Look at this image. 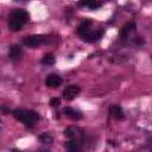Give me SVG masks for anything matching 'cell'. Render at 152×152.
<instances>
[{"mask_svg": "<svg viewBox=\"0 0 152 152\" xmlns=\"http://www.w3.org/2000/svg\"><path fill=\"white\" fill-rule=\"evenodd\" d=\"M134 31H135V23L134 21H128L120 28L119 37H120L121 40H127L128 37L131 36V33H133Z\"/></svg>", "mask_w": 152, "mask_h": 152, "instance_id": "7", "label": "cell"}, {"mask_svg": "<svg viewBox=\"0 0 152 152\" xmlns=\"http://www.w3.org/2000/svg\"><path fill=\"white\" fill-rule=\"evenodd\" d=\"M64 135L72 141L78 142L80 145H82V147H91V145L94 144V139L91 135H89L86 129L80 128V127H74V126H69L68 128L64 129Z\"/></svg>", "mask_w": 152, "mask_h": 152, "instance_id": "1", "label": "cell"}, {"mask_svg": "<svg viewBox=\"0 0 152 152\" xmlns=\"http://www.w3.org/2000/svg\"><path fill=\"white\" fill-rule=\"evenodd\" d=\"M49 40H50V38L46 34H31V36L25 37L24 40H23V43H24L25 46L37 48V46H40L43 44L49 43Z\"/></svg>", "mask_w": 152, "mask_h": 152, "instance_id": "5", "label": "cell"}, {"mask_svg": "<svg viewBox=\"0 0 152 152\" xmlns=\"http://www.w3.org/2000/svg\"><path fill=\"white\" fill-rule=\"evenodd\" d=\"M15 120L23 122L26 126H33L40 120V115L31 109H15L12 112Z\"/></svg>", "mask_w": 152, "mask_h": 152, "instance_id": "4", "label": "cell"}, {"mask_svg": "<svg viewBox=\"0 0 152 152\" xmlns=\"http://www.w3.org/2000/svg\"><path fill=\"white\" fill-rule=\"evenodd\" d=\"M108 112H109L110 116L115 120H124L125 119V113L119 104H110L108 108Z\"/></svg>", "mask_w": 152, "mask_h": 152, "instance_id": "10", "label": "cell"}, {"mask_svg": "<svg viewBox=\"0 0 152 152\" xmlns=\"http://www.w3.org/2000/svg\"><path fill=\"white\" fill-rule=\"evenodd\" d=\"M50 106L56 108V107H59L61 106V99L59 97H51L50 99Z\"/></svg>", "mask_w": 152, "mask_h": 152, "instance_id": "16", "label": "cell"}, {"mask_svg": "<svg viewBox=\"0 0 152 152\" xmlns=\"http://www.w3.org/2000/svg\"><path fill=\"white\" fill-rule=\"evenodd\" d=\"M38 139H39V140H40V142H43V144H51V142L53 141L52 135H51L50 133H48V132L42 133V134L38 137Z\"/></svg>", "mask_w": 152, "mask_h": 152, "instance_id": "15", "label": "cell"}, {"mask_svg": "<svg viewBox=\"0 0 152 152\" xmlns=\"http://www.w3.org/2000/svg\"><path fill=\"white\" fill-rule=\"evenodd\" d=\"M77 34L88 43H93L96 40H100L103 36V30H96L93 28V23L90 20L82 21L77 27Z\"/></svg>", "mask_w": 152, "mask_h": 152, "instance_id": "2", "label": "cell"}, {"mask_svg": "<svg viewBox=\"0 0 152 152\" xmlns=\"http://www.w3.org/2000/svg\"><path fill=\"white\" fill-rule=\"evenodd\" d=\"M24 55V51H23V48L18 44H14L8 50V58L12 61V62H18Z\"/></svg>", "mask_w": 152, "mask_h": 152, "instance_id": "8", "label": "cell"}, {"mask_svg": "<svg viewBox=\"0 0 152 152\" xmlns=\"http://www.w3.org/2000/svg\"><path fill=\"white\" fill-rule=\"evenodd\" d=\"M56 59H55V56L52 53H46L42 58V64H44V65H53Z\"/></svg>", "mask_w": 152, "mask_h": 152, "instance_id": "14", "label": "cell"}, {"mask_svg": "<svg viewBox=\"0 0 152 152\" xmlns=\"http://www.w3.org/2000/svg\"><path fill=\"white\" fill-rule=\"evenodd\" d=\"M12 152H21V151H18V150H12Z\"/></svg>", "mask_w": 152, "mask_h": 152, "instance_id": "18", "label": "cell"}, {"mask_svg": "<svg viewBox=\"0 0 152 152\" xmlns=\"http://www.w3.org/2000/svg\"><path fill=\"white\" fill-rule=\"evenodd\" d=\"M63 113H64V115L66 118H69L71 120H76V121L77 120H81L83 118V114L80 110H77V109H75L72 107H65L63 109Z\"/></svg>", "mask_w": 152, "mask_h": 152, "instance_id": "11", "label": "cell"}, {"mask_svg": "<svg viewBox=\"0 0 152 152\" xmlns=\"http://www.w3.org/2000/svg\"><path fill=\"white\" fill-rule=\"evenodd\" d=\"M81 94V88L77 84H71L68 86L64 90H63V97L68 101H71L74 99H76L78 95Z\"/></svg>", "mask_w": 152, "mask_h": 152, "instance_id": "6", "label": "cell"}, {"mask_svg": "<svg viewBox=\"0 0 152 152\" xmlns=\"http://www.w3.org/2000/svg\"><path fill=\"white\" fill-rule=\"evenodd\" d=\"M0 124H1V121H0Z\"/></svg>", "mask_w": 152, "mask_h": 152, "instance_id": "19", "label": "cell"}, {"mask_svg": "<svg viewBox=\"0 0 152 152\" xmlns=\"http://www.w3.org/2000/svg\"><path fill=\"white\" fill-rule=\"evenodd\" d=\"M30 20V14L23 8L14 10L8 17V28L11 31H20Z\"/></svg>", "mask_w": 152, "mask_h": 152, "instance_id": "3", "label": "cell"}, {"mask_svg": "<svg viewBox=\"0 0 152 152\" xmlns=\"http://www.w3.org/2000/svg\"><path fill=\"white\" fill-rule=\"evenodd\" d=\"M37 152H50V151H48V150H39V151H37Z\"/></svg>", "mask_w": 152, "mask_h": 152, "instance_id": "17", "label": "cell"}, {"mask_svg": "<svg viewBox=\"0 0 152 152\" xmlns=\"http://www.w3.org/2000/svg\"><path fill=\"white\" fill-rule=\"evenodd\" d=\"M77 5L81 7H84V8H89V10H99L100 7H102L103 2L89 0V1H80V2H77Z\"/></svg>", "mask_w": 152, "mask_h": 152, "instance_id": "12", "label": "cell"}, {"mask_svg": "<svg viewBox=\"0 0 152 152\" xmlns=\"http://www.w3.org/2000/svg\"><path fill=\"white\" fill-rule=\"evenodd\" d=\"M62 82H63L62 77H61L59 75H57V74H51V75H49V76L46 77V80H45L46 87H48V88H51V89L58 88V87L62 84Z\"/></svg>", "mask_w": 152, "mask_h": 152, "instance_id": "9", "label": "cell"}, {"mask_svg": "<svg viewBox=\"0 0 152 152\" xmlns=\"http://www.w3.org/2000/svg\"><path fill=\"white\" fill-rule=\"evenodd\" d=\"M65 148H66V152H86V150L82 147V145H80L78 142L72 141V140H68L65 142Z\"/></svg>", "mask_w": 152, "mask_h": 152, "instance_id": "13", "label": "cell"}]
</instances>
